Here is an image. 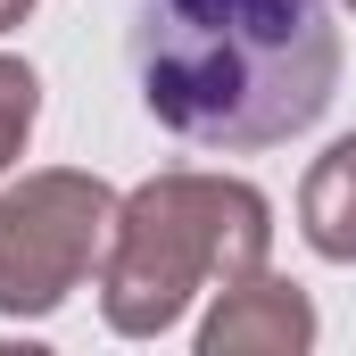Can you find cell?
Listing matches in <instances>:
<instances>
[{
    "instance_id": "cell-1",
    "label": "cell",
    "mask_w": 356,
    "mask_h": 356,
    "mask_svg": "<svg viewBox=\"0 0 356 356\" xmlns=\"http://www.w3.org/2000/svg\"><path fill=\"white\" fill-rule=\"evenodd\" d=\"M133 83L191 149H273L323 124L340 25L323 0H141Z\"/></svg>"
},
{
    "instance_id": "cell-2",
    "label": "cell",
    "mask_w": 356,
    "mask_h": 356,
    "mask_svg": "<svg viewBox=\"0 0 356 356\" xmlns=\"http://www.w3.org/2000/svg\"><path fill=\"white\" fill-rule=\"evenodd\" d=\"M273 207L232 175H158L116 199V232L99 257V315L124 340H158L191 315L199 290H232L266 273Z\"/></svg>"
},
{
    "instance_id": "cell-3",
    "label": "cell",
    "mask_w": 356,
    "mask_h": 356,
    "mask_svg": "<svg viewBox=\"0 0 356 356\" xmlns=\"http://www.w3.org/2000/svg\"><path fill=\"white\" fill-rule=\"evenodd\" d=\"M116 232V191L99 175H25L17 191H0V315L42 323L58 315L83 282H99Z\"/></svg>"
},
{
    "instance_id": "cell-4",
    "label": "cell",
    "mask_w": 356,
    "mask_h": 356,
    "mask_svg": "<svg viewBox=\"0 0 356 356\" xmlns=\"http://www.w3.org/2000/svg\"><path fill=\"white\" fill-rule=\"evenodd\" d=\"M315 348V307L298 282L249 273L216 298V315L199 323V356H298Z\"/></svg>"
},
{
    "instance_id": "cell-5",
    "label": "cell",
    "mask_w": 356,
    "mask_h": 356,
    "mask_svg": "<svg viewBox=\"0 0 356 356\" xmlns=\"http://www.w3.org/2000/svg\"><path fill=\"white\" fill-rule=\"evenodd\" d=\"M298 232H307L315 257L356 266V133L315 158V175H307V191H298Z\"/></svg>"
},
{
    "instance_id": "cell-6",
    "label": "cell",
    "mask_w": 356,
    "mask_h": 356,
    "mask_svg": "<svg viewBox=\"0 0 356 356\" xmlns=\"http://www.w3.org/2000/svg\"><path fill=\"white\" fill-rule=\"evenodd\" d=\"M33 116H42V75L25 58H0V175L17 166V149L33 141Z\"/></svg>"
},
{
    "instance_id": "cell-7",
    "label": "cell",
    "mask_w": 356,
    "mask_h": 356,
    "mask_svg": "<svg viewBox=\"0 0 356 356\" xmlns=\"http://www.w3.org/2000/svg\"><path fill=\"white\" fill-rule=\"evenodd\" d=\"M25 17H33V0H0V33H8V25H25Z\"/></svg>"
},
{
    "instance_id": "cell-8",
    "label": "cell",
    "mask_w": 356,
    "mask_h": 356,
    "mask_svg": "<svg viewBox=\"0 0 356 356\" xmlns=\"http://www.w3.org/2000/svg\"><path fill=\"white\" fill-rule=\"evenodd\" d=\"M348 8H356V0H348Z\"/></svg>"
}]
</instances>
